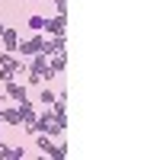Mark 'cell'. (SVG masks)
Instances as JSON below:
<instances>
[{
    "mask_svg": "<svg viewBox=\"0 0 160 160\" xmlns=\"http://www.w3.org/2000/svg\"><path fill=\"white\" fill-rule=\"evenodd\" d=\"M19 55H26V58H32V55H38V51H42V35H32L29 42H19Z\"/></svg>",
    "mask_w": 160,
    "mask_h": 160,
    "instance_id": "6da1fadb",
    "label": "cell"
},
{
    "mask_svg": "<svg viewBox=\"0 0 160 160\" xmlns=\"http://www.w3.org/2000/svg\"><path fill=\"white\" fill-rule=\"evenodd\" d=\"M51 3L58 7V13H64V10H68V0H51Z\"/></svg>",
    "mask_w": 160,
    "mask_h": 160,
    "instance_id": "7c38bea8",
    "label": "cell"
},
{
    "mask_svg": "<svg viewBox=\"0 0 160 160\" xmlns=\"http://www.w3.org/2000/svg\"><path fill=\"white\" fill-rule=\"evenodd\" d=\"M0 151H3V141H0Z\"/></svg>",
    "mask_w": 160,
    "mask_h": 160,
    "instance_id": "5bb4252c",
    "label": "cell"
},
{
    "mask_svg": "<svg viewBox=\"0 0 160 160\" xmlns=\"http://www.w3.org/2000/svg\"><path fill=\"white\" fill-rule=\"evenodd\" d=\"M51 157H55V160H64V157H68V144H55Z\"/></svg>",
    "mask_w": 160,
    "mask_h": 160,
    "instance_id": "30bf717a",
    "label": "cell"
},
{
    "mask_svg": "<svg viewBox=\"0 0 160 160\" xmlns=\"http://www.w3.org/2000/svg\"><path fill=\"white\" fill-rule=\"evenodd\" d=\"M7 96H10L13 102H22V99H29V90H26V83L10 80V83H7Z\"/></svg>",
    "mask_w": 160,
    "mask_h": 160,
    "instance_id": "7a4b0ae2",
    "label": "cell"
},
{
    "mask_svg": "<svg viewBox=\"0 0 160 160\" xmlns=\"http://www.w3.org/2000/svg\"><path fill=\"white\" fill-rule=\"evenodd\" d=\"M38 151H42V157H51V151H55V144H51V138L48 135H42V131H38Z\"/></svg>",
    "mask_w": 160,
    "mask_h": 160,
    "instance_id": "52a82bcc",
    "label": "cell"
},
{
    "mask_svg": "<svg viewBox=\"0 0 160 160\" xmlns=\"http://www.w3.org/2000/svg\"><path fill=\"white\" fill-rule=\"evenodd\" d=\"M64 64H68V51L61 48V51H55V55H51V61H48V68L55 71V74H61V71H64Z\"/></svg>",
    "mask_w": 160,
    "mask_h": 160,
    "instance_id": "5b68a950",
    "label": "cell"
},
{
    "mask_svg": "<svg viewBox=\"0 0 160 160\" xmlns=\"http://www.w3.org/2000/svg\"><path fill=\"white\" fill-rule=\"evenodd\" d=\"M55 96H58L55 90H48V87H42V93H38V102H42V106H51V102H55Z\"/></svg>",
    "mask_w": 160,
    "mask_h": 160,
    "instance_id": "9c48e42d",
    "label": "cell"
},
{
    "mask_svg": "<svg viewBox=\"0 0 160 160\" xmlns=\"http://www.w3.org/2000/svg\"><path fill=\"white\" fill-rule=\"evenodd\" d=\"M29 26H32L35 32H42L45 29V16H29Z\"/></svg>",
    "mask_w": 160,
    "mask_h": 160,
    "instance_id": "8fae6325",
    "label": "cell"
},
{
    "mask_svg": "<svg viewBox=\"0 0 160 160\" xmlns=\"http://www.w3.org/2000/svg\"><path fill=\"white\" fill-rule=\"evenodd\" d=\"M0 38H3V48L10 51V55L19 48V32H16V29H3V35H0Z\"/></svg>",
    "mask_w": 160,
    "mask_h": 160,
    "instance_id": "277c9868",
    "label": "cell"
},
{
    "mask_svg": "<svg viewBox=\"0 0 160 160\" xmlns=\"http://www.w3.org/2000/svg\"><path fill=\"white\" fill-rule=\"evenodd\" d=\"M0 157H7V160H22V157H26V151H22V148H7V144H3Z\"/></svg>",
    "mask_w": 160,
    "mask_h": 160,
    "instance_id": "ba28073f",
    "label": "cell"
},
{
    "mask_svg": "<svg viewBox=\"0 0 160 160\" xmlns=\"http://www.w3.org/2000/svg\"><path fill=\"white\" fill-rule=\"evenodd\" d=\"M64 19H68L64 13H58V16L45 19V32H51V35H64V29H68V22H64Z\"/></svg>",
    "mask_w": 160,
    "mask_h": 160,
    "instance_id": "3957f363",
    "label": "cell"
},
{
    "mask_svg": "<svg viewBox=\"0 0 160 160\" xmlns=\"http://www.w3.org/2000/svg\"><path fill=\"white\" fill-rule=\"evenodd\" d=\"M3 29H7V26H3V22H0V35H3Z\"/></svg>",
    "mask_w": 160,
    "mask_h": 160,
    "instance_id": "4fadbf2b",
    "label": "cell"
},
{
    "mask_svg": "<svg viewBox=\"0 0 160 160\" xmlns=\"http://www.w3.org/2000/svg\"><path fill=\"white\" fill-rule=\"evenodd\" d=\"M0 122H7V125H19V109H16V106L0 109Z\"/></svg>",
    "mask_w": 160,
    "mask_h": 160,
    "instance_id": "8992f818",
    "label": "cell"
}]
</instances>
